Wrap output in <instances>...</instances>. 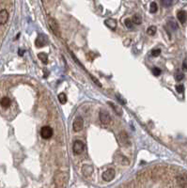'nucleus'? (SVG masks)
I'll return each instance as SVG.
<instances>
[{
  "label": "nucleus",
  "mask_w": 187,
  "mask_h": 188,
  "mask_svg": "<svg viewBox=\"0 0 187 188\" xmlns=\"http://www.w3.org/2000/svg\"><path fill=\"white\" fill-rule=\"evenodd\" d=\"M85 150V144L83 143L81 140H75L73 145V153L76 155H80L83 153V151Z\"/></svg>",
  "instance_id": "nucleus-1"
},
{
  "label": "nucleus",
  "mask_w": 187,
  "mask_h": 188,
  "mask_svg": "<svg viewBox=\"0 0 187 188\" xmlns=\"http://www.w3.org/2000/svg\"><path fill=\"white\" fill-rule=\"evenodd\" d=\"M55 183L57 186H63L66 183L67 181V176L64 172H57L55 175Z\"/></svg>",
  "instance_id": "nucleus-2"
},
{
  "label": "nucleus",
  "mask_w": 187,
  "mask_h": 188,
  "mask_svg": "<svg viewBox=\"0 0 187 188\" xmlns=\"http://www.w3.org/2000/svg\"><path fill=\"white\" fill-rule=\"evenodd\" d=\"M118 138H119V142L122 146L124 147H129L131 145V140L128 134L126 133L125 131H121V133L118 134Z\"/></svg>",
  "instance_id": "nucleus-3"
},
{
  "label": "nucleus",
  "mask_w": 187,
  "mask_h": 188,
  "mask_svg": "<svg viewBox=\"0 0 187 188\" xmlns=\"http://www.w3.org/2000/svg\"><path fill=\"white\" fill-rule=\"evenodd\" d=\"M99 119H100L101 122L103 125H108L111 122V117L108 114V112H106V111L102 110L100 112V114H99Z\"/></svg>",
  "instance_id": "nucleus-4"
},
{
  "label": "nucleus",
  "mask_w": 187,
  "mask_h": 188,
  "mask_svg": "<svg viewBox=\"0 0 187 188\" xmlns=\"http://www.w3.org/2000/svg\"><path fill=\"white\" fill-rule=\"evenodd\" d=\"M41 135L42 138L49 139L53 135V129L50 126H43L41 129Z\"/></svg>",
  "instance_id": "nucleus-5"
},
{
  "label": "nucleus",
  "mask_w": 187,
  "mask_h": 188,
  "mask_svg": "<svg viewBox=\"0 0 187 188\" xmlns=\"http://www.w3.org/2000/svg\"><path fill=\"white\" fill-rule=\"evenodd\" d=\"M48 24H49V26L51 27V30L54 32V33L57 36V37H59V35H60V32H59V26L57 25V22L55 21V20L54 18H49L48 19Z\"/></svg>",
  "instance_id": "nucleus-6"
},
{
  "label": "nucleus",
  "mask_w": 187,
  "mask_h": 188,
  "mask_svg": "<svg viewBox=\"0 0 187 188\" xmlns=\"http://www.w3.org/2000/svg\"><path fill=\"white\" fill-rule=\"evenodd\" d=\"M83 126H84V121L81 117H77L76 119L73 121V129L74 132H80L83 129Z\"/></svg>",
  "instance_id": "nucleus-7"
},
{
  "label": "nucleus",
  "mask_w": 187,
  "mask_h": 188,
  "mask_svg": "<svg viewBox=\"0 0 187 188\" xmlns=\"http://www.w3.org/2000/svg\"><path fill=\"white\" fill-rule=\"evenodd\" d=\"M115 175H116V173H115L114 169H108L103 173V179L105 182H110L115 178Z\"/></svg>",
  "instance_id": "nucleus-8"
},
{
  "label": "nucleus",
  "mask_w": 187,
  "mask_h": 188,
  "mask_svg": "<svg viewBox=\"0 0 187 188\" xmlns=\"http://www.w3.org/2000/svg\"><path fill=\"white\" fill-rule=\"evenodd\" d=\"M36 46H37L38 48H42L43 46H45L46 45V43H47V38L45 37L44 35H39L37 39H36Z\"/></svg>",
  "instance_id": "nucleus-9"
},
{
  "label": "nucleus",
  "mask_w": 187,
  "mask_h": 188,
  "mask_svg": "<svg viewBox=\"0 0 187 188\" xmlns=\"http://www.w3.org/2000/svg\"><path fill=\"white\" fill-rule=\"evenodd\" d=\"M8 19H9V12L7 10L2 9L0 11V24H1V26L5 25L8 22Z\"/></svg>",
  "instance_id": "nucleus-10"
},
{
  "label": "nucleus",
  "mask_w": 187,
  "mask_h": 188,
  "mask_svg": "<svg viewBox=\"0 0 187 188\" xmlns=\"http://www.w3.org/2000/svg\"><path fill=\"white\" fill-rule=\"evenodd\" d=\"M177 182L181 188H187V177L184 175H180L177 177Z\"/></svg>",
  "instance_id": "nucleus-11"
},
{
  "label": "nucleus",
  "mask_w": 187,
  "mask_h": 188,
  "mask_svg": "<svg viewBox=\"0 0 187 188\" xmlns=\"http://www.w3.org/2000/svg\"><path fill=\"white\" fill-rule=\"evenodd\" d=\"M166 27L171 31H176L178 29V24L174 19H169L166 23Z\"/></svg>",
  "instance_id": "nucleus-12"
},
{
  "label": "nucleus",
  "mask_w": 187,
  "mask_h": 188,
  "mask_svg": "<svg viewBox=\"0 0 187 188\" xmlns=\"http://www.w3.org/2000/svg\"><path fill=\"white\" fill-rule=\"evenodd\" d=\"M105 25L108 27V28L115 30L117 27V21L114 19H106L105 21Z\"/></svg>",
  "instance_id": "nucleus-13"
},
{
  "label": "nucleus",
  "mask_w": 187,
  "mask_h": 188,
  "mask_svg": "<svg viewBox=\"0 0 187 188\" xmlns=\"http://www.w3.org/2000/svg\"><path fill=\"white\" fill-rule=\"evenodd\" d=\"M177 18L178 20L180 21L181 24H184L186 22V19H187V15H186V12L184 10H180L178 11L177 13Z\"/></svg>",
  "instance_id": "nucleus-14"
},
{
  "label": "nucleus",
  "mask_w": 187,
  "mask_h": 188,
  "mask_svg": "<svg viewBox=\"0 0 187 188\" xmlns=\"http://www.w3.org/2000/svg\"><path fill=\"white\" fill-rule=\"evenodd\" d=\"M82 172H83V174L86 176V177H89V176H90L93 172L92 166H90L89 165H85L84 166L82 167Z\"/></svg>",
  "instance_id": "nucleus-15"
},
{
  "label": "nucleus",
  "mask_w": 187,
  "mask_h": 188,
  "mask_svg": "<svg viewBox=\"0 0 187 188\" xmlns=\"http://www.w3.org/2000/svg\"><path fill=\"white\" fill-rule=\"evenodd\" d=\"M11 105V101L9 97H3L1 99V105L4 108H8V107H10Z\"/></svg>",
  "instance_id": "nucleus-16"
},
{
  "label": "nucleus",
  "mask_w": 187,
  "mask_h": 188,
  "mask_svg": "<svg viewBox=\"0 0 187 188\" xmlns=\"http://www.w3.org/2000/svg\"><path fill=\"white\" fill-rule=\"evenodd\" d=\"M132 21L134 25H140L142 23V17L139 14H134L132 18Z\"/></svg>",
  "instance_id": "nucleus-17"
},
{
  "label": "nucleus",
  "mask_w": 187,
  "mask_h": 188,
  "mask_svg": "<svg viewBox=\"0 0 187 188\" xmlns=\"http://www.w3.org/2000/svg\"><path fill=\"white\" fill-rule=\"evenodd\" d=\"M38 58L41 59V61L43 62L44 64H47V62H48V55H47V54H45V53H39Z\"/></svg>",
  "instance_id": "nucleus-18"
},
{
  "label": "nucleus",
  "mask_w": 187,
  "mask_h": 188,
  "mask_svg": "<svg viewBox=\"0 0 187 188\" xmlns=\"http://www.w3.org/2000/svg\"><path fill=\"white\" fill-rule=\"evenodd\" d=\"M57 98H58V101L59 103H61V105H65V103H67V96L65 93H59L58 96H57Z\"/></svg>",
  "instance_id": "nucleus-19"
},
{
  "label": "nucleus",
  "mask_w": 187,
  "mask_h": 188,
  "mask_svg": "<svg viewBox=\"0 0 187 188\" xmlns=\"http://www.w3.org/2000/svg\"><path fill=\"white\" fill-rule=\"evenodd\" d=\"M124 25H125V26L127 27V28H129V29H132L134 27V23L132 21V19H129V18H127V19L124 20Z\"/></svg>",
  "instance_id": "nucleus-20"
},
{
  "label": "nucleus",
  "mask_w": 187,
  "mask_h": 188,
  "mask_svg": "<svg viewBox=\"0 0 187 188\" xmlns=\"http://www.w3.org/2000/svg\"><path fill=\"white\" fill-rule=\"evenodd\" d=\"M157 10H158V6H157V4L155 3V2H152V3H150V13H155V12H157Z\"/></svg>",
  "instance_id": "nucleus-21"
},
{
  "label": "nucleus",
  "mask_w": 187,
  "mask_h": 188,
  "mask_svg": "<svg viewBox=\"0 0 187 188\" xmlns=\"http://www.w3.org/2000/svg\"><path fill=\"white\" fill-rule=\"evenodd\" d=\"M161 4L163 7L165 8H169L172 6L173 4V0H161Z\"/></svg>",
  "instance_id": "nucleus-22"
},
{
  "label": "nucleus",
  "mask_w": 187,
  "mask_h": 188,
  "mask_svg": "<svg viewBox=\"0 0 187 188\" xmlns=\"http://www.w3.org/2000/svg\"><path fill=\"white\" fill-rule=\"evenodd\" d=\"M147 33H148L150 36H154L155 33H156V26H150L148 29H147Z\"/></svg>",
  "instance_id": "nucleus-23"
},
{
  "label": "nucleus",
  "mask_w": 187,
  "mask_h": 188,
  "mask_svg": "<svg viewBox=\"0 0 187 188\" xmlns=\"http://www.w3.org/2000/svg\"><path fill=\"white\" fill-rule=\"evenodd\" d=\"M109 105H110V106L112 107V108L115 110V112H116V113L118 114V115H121L122 114V110L119 108V107H118L117 105H115L113 103H108Z\"/></svg>",
  "instance_id": "nucleus-24"
},
{
  "label": "nucleus",
  "mask_w": 187,
  "mask_h": 188,
  "mask_svg": "<svg viewBox=\"0 0 187 188\" xmlns=\"http://www.w3.org/2000/svg\"><path fill=\"white\" fill-rule=\"evenodd\" d=\"M184 78V74L181 73V71H177L175 74V79H176V81H181Z\"/></svg>",
  "instance_id": "nucleus-25"
},
{
  "label": "nucleus",
  "mask_w": 187,
  "mask_h": 188,
  "mask_svg": "<svg viewBox=\"0 0 187 188\" xmlns=\"http://www.w3.org/2000/svg\"><path fill=\"white\" fill-rule=\"evenodd\" d=\"M152 73L153 74V75H154V76H159V75L161 74L162 71H161V69H160V68L154 67V68H152Z\"/></svg>",
  "instance_id": "nucleus-26"
},
{
  "label": "nucleus",
  "mask_w": 187,
  "mask_h": 188,
  "mask_svg": "<svg viewBox=\"0 0 187 188\" xmlns=\"http://www.w3.org/2000/svg\"><path fill=\"white\" fill-rule=\"evenodd\" d=\"M160 54H161V50L160 49H153L152 52H150V55H152V57H154V58L160 55Z\"/></svg>",
  "instance_id": "nucleus-27"
},
{
  "label": "nucleus",
  "mask_w": 187,
  "mask_h": 188,
  "mask_svg": "<svg viewBox=\"0 0 187 188\" xmlns=\"http://www.w3.org/2000/svg\"><path fill=\"white\" fill-rule=\"evenodd\" d=\"M176 90L178 93H182L184 91V86L180 84V85H177L176 86Z\"/></svg>",
  "instance_id": "nucleus-28"
},
{
  "label": "nucleus",
  "mask_w": 187,
  "mask_h": 188,
  "mask_svg": "<svg viewBox=\"0 0 187 188\" xmlns=\"http://www.w3.org/2000/svg\"><path fill=\"white\" fill-rule=\"evenodd\" d=\"M91 79L93 80V82H94L95 84H96V85H98L99 87H102V84H101L100 82H99V80H97V79L95 78L94 76H92V75H91Z\"/></svg>",
  "instance_id": "nucleus-29"
},
{
  "label": "nucleus",
  "mask_w": 187,
  "mask_h": 188,
  "mask_svg": "<svg viewBox=\"0 0 187 188\" xmlns=\"http://www.w3.org/2000/svg\"><path fill=\"white\" fill-rule=\"evenodd\" d=\"M117 99L118 100V102L121 103V105H125V101L121 97V95H117Z\"/></svg>",
  "instance_id": "nucleus-30"
},
{
  "label": "nucleus",
  "mask_w": 187,
  "mask_h": 188,
  "mask_svg": "<svg viewBox=\"0 0 187 188\" xmlns=\"http://www.w3.org/2000/svg\"><path fill=\"white\" fill-rule=\"evenodd\" d=\"M182 68H184V71H187V64H186V60H184V67H182Z\"/></svg>",
  "instance_id": "nucleus-31"
},
{
  "label": "nucleus",
  "mask_w": 187,
  "mask_h": 188,
  "mask_svg": "<svg viewBox=\"0 0 187 188\" xmlns=\"http://www.w3.org/2000/svg\"><path fill=\"white\" fill-rule=\"evenodd\" d=\"M18 55H24V50H19Z\"/></svg>",
  "instance_id": "nucleus-32"
}]
</instances>
